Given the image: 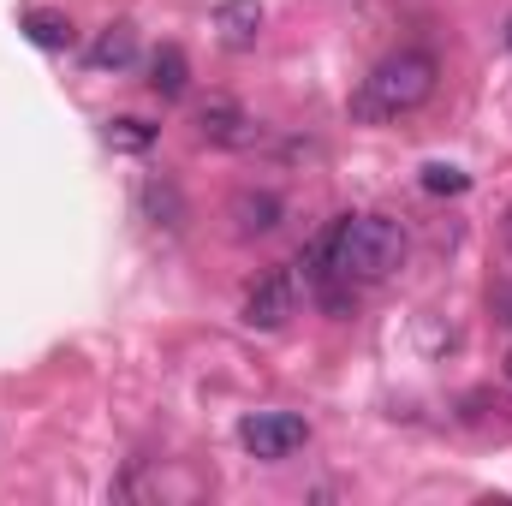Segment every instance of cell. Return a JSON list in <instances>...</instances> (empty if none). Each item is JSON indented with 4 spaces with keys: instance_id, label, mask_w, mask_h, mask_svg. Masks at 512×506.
I'll use <instances>...</instances> for the list:
<instances>
[{
    "instance_id": "9a60e30c",
    "label": "cell",
    "mask_w": 512,
    "mask_h": 506,
    "mask_svg": "<svg viewBox=\"0 0 512 506\" xmlns=\"http://www.w3.org/2000/svg\"><path fill=\"white\" fill-rule=\"evenodd\" d=\"M507 42H512V24H507Z\"/></svg>"
},
{
    "instance_id": "4fadbf2b",
    "label": "cell",
    "mask_w": 512,
    "mask_h": 506,
    "mask_svg": "<svg viewBox=\"0 0 512 506\" xmlns=\"http://www.w3.org/2000/svg\"><path fill=\"white\" fill-rule=\"evenodd\" d=\"M423 191H429V197H465V191H471V173H459V167H447V161H429V167H423Z\"/></svg>"
},
{
    "instance_id": "52a82bcc",
    "label": "cell",
    "mask_w": 512,
    "mask_h": 506,
    "mask_svg": "<svg viewBox=\"0 0 512 506\" xmlns=\"http://www.w3.org/2000/svg\"><path fill=\"white\" fill-rule=\"evenodd\" d=\"M227 215H233V233H239V239H256V233H274V227H280L286 203H280L274 191H239Z\"/></svg>"
},
{
    "instance_id": "30bf717a",
    "label": "cell",
    "mask_w": 512,
    "mask_h": 506,
    "mask_svg": "<svg viewBox=\"0 0 512 506\" xmlns=\"http://www.w3.org/2000/svg\"><path fill=\"white\" fill-rule=\"evenodd\" d=\"M131 60H137V30H131V24H108V30L90 42V66H96V72H126Z\"/></svg>"
},
{
    "instance_id": "5bb4252c",
    "label": "cell",
    "mask_w": 512,
    "mask_h": 506,
    "mask_svg": "<svg viewBox=\"0 0 512 506\" xmlns=\"http://www.w3.org/2000/svg\"><path fill=\"white\" fill-rule=\"evenodd\" d=\"M507 381H512V352H507Z\"/></svg>"
},
{
    "instance_id": "8fae6325",
    "label": "cell",
    "mask_w": 512,
    "mask_h": 506,
    "mask_svg": "<svg viewBox=\"0 0 512 506\" xmlns=\"http://www.w3.org/2000/svg\"><path fill=\"white\" fill-rule=\"evenodd\" d=\"M18 30H24L36 48H48V54H60V48H72V42H78L72 18H60V12H24V18H18Z\"/></svg>"
},
{
    "instance_id": "277c9868",
    "label": "cell",
    "mask_w": 512,
    "mask_h": 506,
    "mask_svg": "<svg viewBox=\"0 0 512 506\" xmlns=\"http://www.w3.org/2000/svg\"><path fill=\"white\" fill-rule=\"evenodd\" d=\"M292 310H298V274L292 268H268L251 292H245V304H239V316L251 328H286Z\"/></svg>"
},
{
    "instance_id": "7a4b0ae2",
    "label": "cell",
    "mask_w": 512,
    "mask_h": 506,
    "mask_svg": "<svg viewBox=\"0 0 512 506\" xmlns=\"http://www.w3.org/2000/svg\"><path fill=\"white\" fill-rule=\"evenodd\" d=\"M435 84H441L435 54H423V48H399V54H387L382 66L364 78L352 114H358V120H399V114L423 108V102L435 96Z\"/></svg>"
},
{
    "instance_id": "5b68a950",
    "label": "cell",
    "mask_w": 512,
    "mask_h": 506,
    "mask_svg": "<svg viewBox=\"0 0 512 506\" xmlns=\"http://www.w3.org/2000/svg\"><path fill=\"white\" fill-rule=\"evenodd\" d=\"M197 137L215 143V149H256V143H262V126H256L233 96H209V102L197 108Z\"/></svg>"
},
{
    "instance_id": "ba28073f",
    "label": "cell",
    "mask_w": 512,
    "mask_h": 506,
    "mask_svg": "<svg viewBox=\"0 0 512 506\" xmlns=\"http://www.w3.org/2000/svg\"><path fill=\"white\" fill-rule=\"evenodd\" d=\"M137 209H143V221H149V227H167V233H179V227H185V197H179L167 179H143Z\"/></svg>"
},
{
    "instance_id": "9c48e42d",
    "label": "cell",
    "mask_w": 512,
    "mask_h": 506,
    "mask_svg": "<svg viewBox=\"0 0 512 506\" xmlns=\"http://www.w3.org/2000/svg\"><path fill=\"white\" fill-rule=\"evenodd\" d=\"M149 90H155V96H167V102L191 90V60H185L173 42H161V48L149 54Z\"/></svg>"
},
{
    "instance_id": "8992f818",
    "label": "cell",
    "mask_w": 512,
    "mask_h": 506,
    "mask_svg": "<svg viewBox=\"0 0 512 506\" xmlns=\"http://www.w3.org/2000/svg\"><path fill=\"white\" fill-rule=\"evenodd\" d=\"M215 36H221V48H233V54L256 48V36H262V6H256V0H221V6H215Z\"/></svg>"
},
{
    "instance_id": "6da1fadb",
    "label": "cell",
    "mask_w": 512,
    "mask_h": 506,
    "mask_svg": "<svg viewBox=\"0 0 512 506\" xmlns=\"http://www.w3.org/2000/svg\"><path fill=\"white\" fill-rule=\"evenodd\" d=\"M322 256L352 286H382L405 268V233L387 215H346L322 233Z\"/></svg>"
},
{
    "instance_id": "7c38bea8",
    "label": "cell",
    "mask_w": 512,
    "mask_h": 506,
    "mask_svg": "<svg viewBox=\"0 0 512 506\" xmlns=\"http://www.w3.org/2000/svg\"><path fill=\"white\" fill-rule=\"evenodd\" d=\"M108 143H114V149H120V155H143V149H149V143H155V126H149V120H108Z\"/></svg>"
},
{
    "instance_id": "3957f363",
    "label": "cell",
    "mask_w": 512,
    "mask_h": 506,
    "mask_svg": "<svg viewBox=\"0 0 512 506\" xmlns=\"http://www.w3.org/2000/svg\"><path fill=\"white\" fill-rule=\"evenodd\" d=\"M239 441H245V453L251 459H292L304 441H310V423L304 417H292V411H251L245 423H239Z\"/></svg>"
}]
</instances>
